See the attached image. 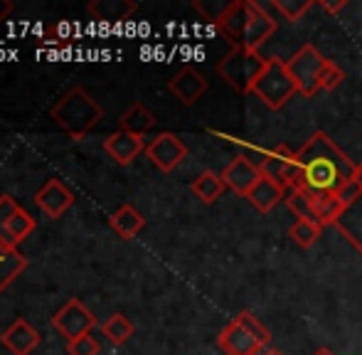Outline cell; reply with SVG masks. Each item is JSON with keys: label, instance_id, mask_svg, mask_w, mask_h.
Listing matches in <instances>:
<instances>
[{"label": "cell", "instance_id": "5", "mask_svg": "<svg viewBox=\"0 0 362 355\" xmlns=\"http://www.w3.org/2000/svg\"><path fill=\"white\" fill-rule=\"evenodd\" d=\"M328 59L315 50V45H303L300 50H296L293 57L286 62L291 77L296 82V89H298L300 96L310 99L320 91V74H323Z\"/></svg>", "mask_w": 362, "mask_h": 355}, {"label": "cell", "instance_id": "1", "mask_svg": "<svg viewBox=\"0 0 362 355\" xmlns=\"http://www.w3.org/2000/svg\"><path fill=\"white\" fill-rule=\"evenodd\" d=\"M358 165L350 161L340 146L323 131H315L300 151H296V180L291 190L305 195L340 192L350 180H355Z\"/></svg>", "mask_w": 362, "mask_h": 355}, {"label": "cell", "instance_id": "32", "mask_svg": "<svg viewBox=\"0 0 362 355\" xmlns=\"http://www.w3.org/2000/svg\"><path fill=\"white\" fill-rule=\"evenodd\" d=\"M99 341H96L91 333H86V336L76 338V341L67 343V353L69 355H99Z\"/></svg>", "mask_w": 362, "mask_h": 355}, {"label": "cell", "instance_id": "6", "mask_svg": "<svg viewBox=\"0 0 362 355\" xmlns=\"http://www.w3.org/2000/svg\"><path fill=\"white\" fill-rule=\"evenodd\" d=\"M35 232V217L25 212L10 195H0V242L18 250Z\"/></svg>", "mask_w": 362, "mask_h": 355}, {"label": "cell", "instance_id": "25", "mask_svg": "<svg viewBox=\"0 0 362 355\" xmlns=\"http://www.w3.org/2000/svg\"><path fill=\"white\" fill-rule=\"evenodd\" d=\"M335 227H338L340 235L362 255V197L343 212V217H340Z\"/></svg>", "mask_w": 362, "mask_h": 355}, {"label": "cell", "instance_id": "22", "mask_svg": "<svg viewBox=\"0 0 362 355\" xmlns=\"http://www.w3.org/2000/svg\"><path fill=\"white\" fill-rule=\"evenodd\" d=\"M121 131H129V134H136V136H146L148 131L156 129L158 119L148 106H144L141 101L131 104L129 109L121 114Z\"/></svg>", "mask_w": 362, "mask_h": 355}, {"label": "cell", "instance_id": "17", "mask_svg": "<svg viewBox=\"0 0 362 355\" xmlns=\"http://www.w3.org/2000/svg\"><path fill=\"white\" fill-rule=\"evenodd\" d=\"M3 346L13 355H30L40 346V331L30 326L25 318H18L8 331L0 336Z\"/></svg>", "mask_w": 362, "mask_h": 355}, {"label": "cell", "instance_id": "2", "mask_svg": "<svg viewBox=\"0 0 362 355\" xmlns=\"http://www.w3.org/2000/svg\"><path fill=\"white\" fill-rule=\"evenodd\" d=\"M49 116H52L54 124L64 134H69L74 141H79L101 124L104 109L84 87H74L49 109Z\"/></svg>", "mask_w": 362, "mask_h": 355}, {"label": "cell", "instance_id": "26", "mask_svg": "<svg viewBox=\"0 0 362 355\" xmlns=\"http://www.w3.org/2000/svg\"><path fill=\"white\" fill-rule=\"evenodd\" d=\"M134 331H136L134 323H131L124 313H114V316H109L101 323V333H104L111 346H124V343L134 336Z\"/></svg>", "mask_w": 362, "mask_h": 355}, {"label": "cell", "instance_id": "28", "mask_svg": "<svg viewBox=\"0 0 362 355\" xmlns=\"http://www.w3.org/2000/svg\"><path fill=\"white\" fill-rule=\"evenodd\" d=\"M269 8H274L284 20H288V23H298V20L313 8V0H274Z\"/></svg>", "mask_w": 362, "mask_h": 355}, {"label": "cell", "instance_id": "30", "mask_svg": "<svg viewBox=\"0 0 362 355\" xmlns=\"http://www.w3.org/2000/svg\"><path fill=\"white\" fill-rule=\"evenodd\" d=\"M234 318H237V321H242L244 326H247L249 331H252L254 336L259 338V343H262L264 348H267L269 343H272V333H269V328L264 326V323L259 321V318L254 316V313H249V311H242V313H239V316H234Z\"/></svg>", "mask_w": 362, "mask_h": 355}, {"label": "cell", "instance_id": "14", "mask_svg": "<svg viewBox=\"0 0 362 355\" xmlns=\"http://www.w3.org/2000/svg\"><path fill=\"white\" fill-rule=\"evenodd\" d=\"M146 146L148 144L144 141V136L129 134V131H114L104 139V151L119 165H131L141 153H146Z\"/></svg>", "mask_w": 362, "mask_h": 355}, {"label": "cell", "instance_id": "4", "mask_svg": "<svg viewBox=\"0 0 362 355\" xmlns=\"http://www.w3.org/2000/svg\"><path fill=\"white\" fill-rule=\"evenodd\" d=\"M252 91L272 111L284 109V106H286L288 101L298 94V89H296V82H293V77H291L286 62H281L279 57H269L267 59V67H264V72L259 74V79H257V84H254Z\"/></svg>", "mask_w": 362, "mask_h": 355}, {"label": "cell", "instance_id": "9", "mask_svg": "<svg viewBox=\"0 0 362 355\" xmlns=\"http://www.w3.org/2000/svg\"><path fill=\"white\" fill-rule=\"evenodd\" d=\"M259 170H262L264 178H269L286 192H291L296 180V151H291L288 146H274L272 151L262 156Z\"/></svg>", "mask_w": 362, "mask_h": 355}, {"label": "cell", "instance_id": "35", "mask_svg": "<svg viewBox=\"0 0 362 355\" xmlns=\"http://www.w3.org/2000/svg\"><path fill=\"white\" fill-rule=\"evenodd\" d=\"M355 182H358V185L362 187V163L358 165V170H355Z\"/></svg>", "mask_w": 362, "mask_h": 355}, {"label": "cell", "instance_id": "23", "mask_svg": "<svg viewBox=\"0 0 362 355\" xmlns=\"http://www.w3.org/2000/svg\"><path fill=\"white\" fill-rule=\"evenodd\" d=\"M25 269H28V260H25L23 252L13 250V247L0 242V293H3Z\"/></svg>", "mask_w": 362, "mask_h": 355}, {"label": "cell", "instance_id": "10", "mask_svg": "<svg viewBox=\"0 0 362 355\" xmlns=\"http://www.w3.org/2000/svg\"><path fill=\"white\" fill-rule=\"evenodd\" d=\"M279 23L274 15H269V10L262 3L247 0V30H244V45L249 52H259L264 42L276 33Z\"/></svg>", "mask_w": 362, "mask_h": 355}, {"label": "cell", "instance_id": "15", "mask_svg": "<svg viewBox=\"0 0 362 355\" xmlns=\"http://www.w3.org/2000/svg\"><path fill=\"white\" fill-rule=\"evenodd\" d=\"M222 180L232 192H237V195H242V197H249V192L254 190V185L262 180V170H259V165H254L249 158L239 156V158H234L232 163L222 170Z\"/></svg>", "mask_w": 362, "mask_h": 355}, {"label": "cell", "instance_id": "11", "mask_svg": "<svg viewBox=\"0 0 362 355\" xmlns=\"http://www.w3.org/2000/svg\"><path fill=\"white\" fill-rule=\"evenodd\" d=\"M217 348L224 355H262L264 351L259 338L254 336L242 321H237V318H232V321L219 331Z\"/></svg>", "mask_w": 362, "mask_h": 355}, {"label": "cell", "instance_id": "18", "mask_svg": "<svg viewBox=\"0 0 362 355\" xmlns=\"http://www.w3.org/2000/svg\"><path fill=\"white\" fill-rule=\"evenodd\" d=\"M310 197V210H313V220L320 227H335L343 212L348 207L340 202L338 192H325V195H308Z\"/></svg>", "mask_w": 362, "mask_h": 355}, {"label": "cell", "instance_id": "7", "mask_svg": "<svg viewBox=\"0 0 362 355\" xmlns=\"http://www.w3.org/2000/svg\"><path fill=\"white\" fill-rule=\"evenodd\" d=\"M94 326H96V316L79 301V298H69V301L52 316V328L59 336L67 338V343L91 333Z\"/></svg>", "mask_w": 362, "mask_h": 355}, {"label": "cell", "instance_id": "27", "mask_svg": "<svg viewBox=\"0 0 362 355\" xmlns=\"http://www.w3.org/2000/svg\"><path fill=\"white\" fill-rule=\"evenodd\" d=\"M320 232H323V227H320L318 222H313V220H296L293 225H291V230H288V237L300 247V250H310V247L318 242Z\"/></svg>", "mask_w": 362, "mask_h": 355}, {"label": "cell", "instance_id": "34", "mask_svg": "<svg viewBox=\"0 0 362 355\" xmlns=\"http://www.w3.org/2000/svg\"><path fill=\"white\" fill-rule=\"evenodd\" d=\"M13 8H15V5L10 3V0H0V20L8 18V15L13 13Z\"/></svg>", "mask_w": 362, "mask_h": 355}, {"label": "cell", "instance_id": "29", "mask_svg": "<svg viewBox=\"0 0 362 355\" xmlns=\"http://www.w3.org/2000/svg\"><path fill=\"white\" fill-rule=\"evenodd\" d=\"M286 205H288V210L296 215V220H313V210H310V197L305 195V192L291 190L288 195H286Z\"/></svg>", "mask_w": 362, "mask_h": 355}, {"label": "cell", "instance_id": "13", "mask_svg": "<svg viewBox=\"0 0 362 355\" xmlns=\"http://www.w3.org/2000/svg\"><path fill=\"white\" fill-rule=\"evenodd\" d=\"M207 89H210V82H207L205 74H200L195 67H182L180 72L168 82V91L185 106H195Z\"/></svg>", "mask_w": 362, "mask_h": 355}, {"label": "cell", "instance_id": "37", "mask_svg": "<svg viewBox=\"0 0 362 355\" xmlns=\"http://www.w3.org/2000/svg\"><path fill=\"white\" fill-rule=\"evenodd\" d=\"M267 355H279V353H274V351H272V353H267Z\"/></svg>", "mask_w": 362, "mask_h": 355}, {"label": "cell", "instance_id": "31", "mask_svg": "<svg viewBox=\"0 0 362 355\" xmlns=\"http://www.w3.org/2000/svg\"><path fill=\"white\" fill-rule=\"evenodd\" d=\"M343 79H345V72L338 67V64L328 59L323 74H320V91H333L335 87H340V84H343Z\"/></svg>", "mask_w": 362, "mask_h": 355}, {"label": "cell", "instance_id": "33", "mask_svg": "<svg viewBox=\"0 0 362 355\" xmlns=\"http://www.w3.org/2000/svg\"><path fill=\"white\" fill-rule=\"evenodd\" d=\"M320 10H325L328 15H335V13H340V10L348 5V0H335V3H328V0H320Z\"/></svg>", "mask_w": 362, "mask_h": 355}, {"label": "cell", "instance_id": "3", "mask_svg": "<svg viewBox=\"0 0 362 355\" xmlns=\"http://www.w3.org/2000/svg\"><path fill=\"white\" fill-rule=\"evenodd\" d=\"M267 67V59L259 52H249L247 47H232L217 62V74L239 94H247L254 89L259 74Z\"/></svg>", "mask_w": 362, "mask_h": 355}, {"label": "cell", "instance_id": "12", "mask_svg": "<svg viewBox=\"0 0 362 355\" xmlns=\"http://www.w3.org/2000/svg\"><path fill=\"white\" fill-rule=\"evenodd\" d=\"M35 202H37V207L49 217V220H57V217H62L64 212L74 205V195L62 180L49 178V180L37 190Z\"/></svg>", "mask_w": 362, "mask_h": 355}, {"label": "cell", "instance_id": "21", "mask_svg": "<svg viewBox=\"0 0 362 355\" xmlns=\"http://www.w3.org/2000/svg\"><path fill=\"white\" fill-rule=\"evenodd\" d=\"M286 195H288V192L284 190L281 185H276L274 180H269V178L262 175V180L254 185V190L249 192L247 200L252 202V205L257 207L259 212H264V215H267V212H272L274 207L279 205V202L286 200Z\"/></svg>", "mask_w": 362, "mask_h": 355}, {"label": "cell", "instance_id": "36", "mask_svg": "<svg viewBox=\"0 0 362 355\" xmlns=\"http://www.w3.org/2000/svg\"><path fill=\"white\" fill-rule=\"evenodd\" d=\"M313 355H335V353L330 351V348H318V351H315Z\"/></svg>", "mask_w": 362, "mask_h": 355}, {"label": "cell", "instance_id": "19", "mask_svg": "<svg viewBox=\"0 0 362 355\" xmlns=\"http://www.w3.org/2000/svg\"><path fill=\"white\" fill-rule=\"evenodd\" d=\"M89 15L99 23H124L136 13V3L129 0H94L86 5Z\"/></svg>", "mask_w": 362, "mask_h": 355}, {"label": "cell", "instance_id": "16", "mask_svg": "<svg viewBox=\"0 0 362 355\" xmlns=\"http://www.w3.org/2000/svg\"><path fill=\"white\" fill-rule=\"evenodd\" d=\"M217 30L232 42V47L244 45V30H247V0H234L215 18Z\"/></svg>", "mask_w": 362, "mask_h": 355}, {"label": "cell", "instance_id": "24", "mask_svg": "<svg viewBox=\"0 0 362 355\" xmlns=\"http://www.w3.org/2000/svg\"><path fill=\"white\" fill-rule=\"evenodd\" d=\"M190 190L195 192V197H200V202L205 205H215V202L222 197V192L227 190L222 180V173H215V170H202L200 175L192 180Z\"/></svg>", "mask_w": 362, "mask_h": 355}, {"label": "cell", "instance_id": "8", "mask_svg": "<svg viewBox=\"0 0 362 355\" xmlns=\"http://www.w3.org/2000/svg\"><path fill=\"white\" fill-rule=\"evenodd\" d=\"M146 156L158 170L173 173V170L187 158V146L182 144L180 136L170 134V131H163V134H158L156 139L146 146Z\"/></svg>", "mask_w": 362, "mask_h": 355}, {"label": "cell", "instance_id": "20", "mask_svg": "<svg viewBox=\"0 0 362 355\" xmlns=\"http://www.w3.org/2000/svg\"><path fill=\"white\" fill-rule=\"evenodd\" d=\"M109 227L121 237V240H134L146 227V217L136 210L134 205H121L114 215L109 217Z\"/></svg>", "mask_w": 362, "mask_h": 355}]
</instances>
